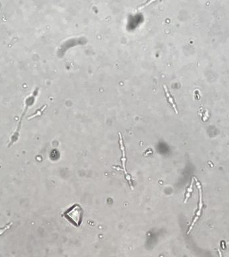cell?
Masks as SVG:
<instances>
[{
	"mask_svg": "<svg viewBox=\"0 0 229 257\" xmlns=\"http://www.w3.org/2000/svg\"><path fill=\"white\" fill-rule=\"evenodd\" d=\"M63 216L75 227L81 225L83 218V210L78 204H74L64 212Z\"/></svg>",
	"mask_w": 229,
	"mask_h": 257,
	"instance_id": "1",
	"label": "cell"
},
{
	"mask_svg": "<svg viewBox=\"0 0 229 257\" xmlns=\"http://www.w3.org/2000/svg\"><path fill=\"white\" fill-rule=\"evenodd\" d=\"M34 95H32V96L28 97V99L26 100V102L24 103V109H23V112L22 113H21V116H20V120L18 122V124L17 125V128L16 131L14 132V133L13 134V135L11 137V141L8 144V147H10L11 146H12V145L16 143L17 139H18V137H19V135H20V129L21 127V125H22V121L24 120V117L25 115L26 114L27 111L28 110V108H29V106L32 104V99L34 98Z\"/></svg>",
	"mask_w": 229,
	"mask_h": 257,
	"instance_id": "2",
	"label": "cell"
},
{
	"mask_svg": "<svg viewBox=\"0 0 229 257\" xmlns=\"http://www.w3.org/2000/svg\"><path fill=\"white\" fill-rule=\"evenodd\" d=\"M119 145H120V149L122 152V157H121V162H122V167L123 170L125 173V177H126L127 180L129 182L131 185V176L128 174V173L126 170V168H125V163H126V156H125V150L123 145V137L121 135V133H119Z\"/></svg>",
	"mask_w": 229,
	"mask_h": 257,
	"instance_id": "3",
	"label": "cell"
},
{
	"mask_svg": "<svg viewBox=\"0 0 229 257\" xmlns=\"http://www.w3.org/2000/svg\"><path fill=\"white\" fill-rule=\"evenodd\" d=\"M163 89H164V90H165L166 96V98H167V101H168V102L170 103V104H171V107H173L174 110V111H175V113H176V114H178V109H177L176 104V103H175V102H174V99H173V97L171 96L170 93H169V90H168V89H167V88L166 85H163Z\"/></svg>",
	"mask_w": 229,
	"mask_h": 257,
	"instance_id": "4",
	"label": "cell"
},
{
	"mask_svg": "<svg viewBox=\"0 0 229 257\" xmlns=\"http://www.w3.org/2000/svg\"><path fill=\"white\" fill-rule=\"evenodd\" d=\"M196 185H197L198 187V190H199V206H198V211L196 213V217H197V218H199V216H200V213H201V209L202 208V188H201V186H200V183L198 182L197 180H196Z\"/></svg>",
	"mask_w": 229,
	"mask_h": 257,
	"instance_id": "5",
	"label": "cell"
},
{
	"mask_svg": "<svg viewBox=\"0 0 229 257\" xmlns=\"http://www.w3.org/2000/svg\"><path fill=\"white\" fill-rule=\"evenodd\" d=\"M12 225H13V222H9L8 224H6V225H5V226L0 228V236H2V235L4 234L7 230H9L10 228L12 227Z\"/></svg>",
	"mask_w": 229,
	"mask_h": 257,
	"instance_id": "6",
	"label": "cell"
},
{
	"mask_svg": "<svg viewBox=\"0 0 229 257\" xmlns=\"http://www.w3.org/2000/svg\"><path fill=\"white\" fill-rule=\"evenodd\" d=\"M46 105L43 106L42 108H40V109H39V110L37 111V113H35V114H33L32 115L30 116V117H28V119H31V117H36V116H40V115H42V113L43 111H44V110L45 109V108H46Z\"/></svg>",
	"mask_w": 229,
	"mask_h": 257,
	"instance_id": "7",
	"label": "cell"
},
{
	"mask_svg": "<svg viewBox=\"0 0 229 257\" xmlns=\"http://www.w3.org/2000/svg\"><path fill=\"white\" fill-rule=\"evenodd\" d=\"M153 2H154V1H149V2H146V3H145V5H143L142 6H141V7H140V8H138V9H137V10L139 11V10H140L141 9H143V8H145V7H146V6H148V5H149V4H150V3H153Z\"/></svg>",
	"mask_w": 229,
	"mask_h": 257,
	"instance_id": "8",
	"label": "cell"
}]
</instances>
